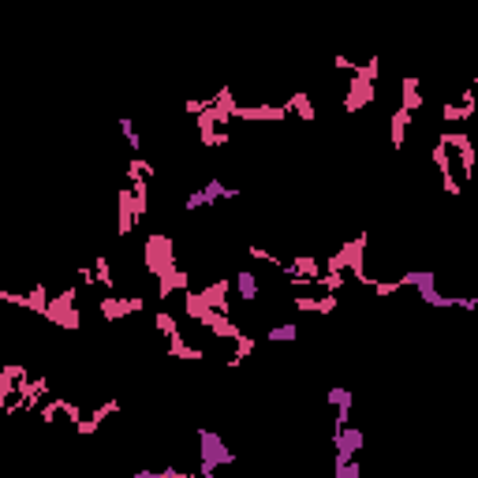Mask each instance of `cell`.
<instances>
[{
  "label": "cell",
  "instance_id": "1",
  "mask_svg": "<svg viewBox=\"0 0 478 478\" xmlns=\"http://www.w3.org/2000/svg\"><path fill=\"white\" fill-rule=\"evenodd\" d=\"M224 463H236V452L228 449L217 430L198 426V478H213V471Z\"/></svg>",
  "mask_w": 478,
  "mask_h": 478
},
{
  "label": "cell",
  "instance_id": "2",
  "mask_svg": "<svg viewBox=\"0 0 478 478\" xmlns=\"http://www.w3.org/2000/svg\"><path fill=\"white\" fill-rule=\"evenodd\" d=\"M75 303H79V284L64 288L60 296H49L41 318H49L52 325H60V329H79V307H75Z\"/></svg>",
  "mask_w": 478,
  "mask_h": 478
},
{
  "label": "cell",
  "instance_id": "3",
  "mask_svg": "<svg viewBox=\"0 0 478 478\" xmlns=\"http://www.w3.org/2000/svg\"><path fill=\"white\" fill-rule=\"evenodd\" d=\"M363 254H366V232H358L355 239H347V243L329 258V269H352V277L358 284H370V273H366L363 266Z\"/></svg>",
  "mask_w": 478,
  "mask_h": 478
},
{
  "label": "cell",
  "instance_id": "4",
  "mask_svg": "<svg viewBox=\"0 0 478 478\" xmlns=\"http://www.w3.org/2000/svg\"><path fill=\"white\" fill-rule=\"evenodd\" d=\"M146 269H150V273H154V277H161V273H168V269L172 266H176V251H172V239L168 236H150L146 239Z\"/></svg>",
  "mask_w": 478,
  "mask_h": 478
},
{
  "label": "cell",
  "instance_id": "5",
  "mask_svg": "<svg viewBox=\"0 0 478 478\" xmlns=\"http://www.w3.org/2000/svg\"><path fill=\"white\" fill-rule=\"evenodd\" d=\"M232 280L228 277H221V280H213V284H205L202 291H194V299L202 303V307H210V310H221V314H228L232 310Z\"/></svg>",
  "mask_w": 478,
  "mask_h": 478
},
{
  "label": "cell",
  "instance_id": "6",
  "mask_svg": "<svg viewBox=\"0 0 478 478\" xmlns=\"http://www.w3.org/2000/svg\"><path fill=\"white\" fill-rule=\"evenodd\" d=\"M363 444H366L363 430L352 426V422H347V426H340V430H333V449H336V460H355Z\"/></svg>",
  "mask_w": 478,
  "mask_h": 478
},
{
  "label": "cell",
  "instance_id": "7",
  "mask_svg": "<svg viewBox=\"0 0 478 478\" xmlns=\"http://www.w3.org/2000/svg\"><path fill=\"white\" fill-rule=\"evenodd\" d=\"M444 146H456V154H460V165H463V180H471L475 172V143L467 138L463 131H441L437 135Z\"/></svg>",
  "mask_w": 478,
  "mask_h": 478
},
{
  "label": "cell",
  "instance_id": "8",
  "mask_svg": "<svg viewBox=\"0 0 478 478\" xmlns=\"http://www.w3.org/2000/svg\"><path fill=\"white\" fill-rule=\"evenodd\" d=\"M430 157H433V165H437V172H441V187H444V194H452V198H456V194H460V180L452 176V165H449V146H444L441 138L433 143Z\"/></svg>",
  "mask_w": 478,
  "mask_h": 478
},
{
  "label": "cell",
  "instance_id": "9",
  "mask_svg": "<svg viewBox=\"0 0 478 478\" xmlns=\"http://www.w3.org/2000/svg\"><path fill=\"white\" fill-rule=\"evenodd\" d=\"M194 120H198V138H202V146H210V150H213V146H228V143H232V135H228L210 113H198Z\"/></svg>",
  "mask_w": 478,
  "mask_h": 478
},
{
  "label": "cell",
  "instance_id": "10",
  "mask_svg": "<svg viewBox=\"0 0 478 478\" xmlns=\"http://www.w3.org/2000/svg\"><path fill=\"white\" fill-rule=\"evenodd\" d=\"M57 415H68V422H71V426H75V422L82 419V411L75 407L71 400H64V396H52L49 404H45V407L38 411V422H45V426H49V422H57Z\"/></svg>",
  "mask_w": 478,
  "mask_h": 478
},
{
  "label": "cell",
  "instance_id": "11",
  "mask_svg": "<svg viewBox=\"0 0 478 478\" xmlns=\"http://www.w3.org/2000/svg\"><path fill=\"white\" fill-rule=\"evenodd\" d=\"M232 120H288L284 105H236Z\"/></svg>",
  "mask_w": 478,
  "mask_h": 478
},
{
  "label": "cell",
  "instance_id": "12",
  "mask_svg": "<svg viewBox=\"0 0 478 478\" xmlns=\"http://www.w3.org/2000/svg\"><path fill=\"white\" fill-rule=\"evenodd\" d=\"M422 105H426V94L419 90V79L415 75H404L400 79V108H407L415 116V113H422Z\"/></svg>",
  "mask_w": 478,
  "mask_h": 478
},
{
  "label": "cell",
  "instance_id": "13",
  "mask_svg": "<svg viewBox=\"0 0 478 478\" xmlns=\"http://www.w3.org/2000/svg\"><path fill=\"white\" fill-rule=\"evenodd\" d=\"M19 377H27V366H19V363H4V366H0V415H4L8 400L15 396V382H19Z\"/></svg>",
  "mask_w": 478,
  "mask_h": 478
},
{
  "label": "cell",
  "instance_id": "14",
  "mask_svg": "<svg viewBox=\"0 0 478 478\" xmlns=\"http://www.w3.org/2000/svg\"><path fill=\"white\" fill-rule=\"evenodd\" d=\"M146 303L143 299H101L97 303V310H101L105 321H116V318H127V314H138Z\"/></svg>",
  "mask_w": 478,
  "mask_h": 478
},
{
  "label": "cell",
  "instance_id": "15",
  "mask_svg": "<svg viewBox=\"0 0 478 478\" xmlns=\"http://www.w3.org/2000/svg\"><path fill=\"white\" fill-rule=\"evenodd\" d=\"M187 288H191V273H187V269H180V266H172L168 273L157 277V296L161 299H168L172 291H187Z\"/></svg>",
  "mask_w": 478,
  "mask_h": 478
},
{
  "label": "cell",
  "instance_id": "16",
  "mask_svg": "<svg viewBox=\"0 0 478 478\" xmlns=\"http://www.w3.org/2000/svg\"><path fill=\"white\" fill-rule=\"evenodd\" d=\"M113 411H120V400H105V404L97 407L90 419H79V422H75V433H82V437H86V433H97V430H101V422L113 415Z\"/></svg>",
  "mask_w": 478,
  "mask_h": 478
},
{
  "label": "cell",
  "instance_id": "17",
  "mask_svg": "<svg viewBox=\"0 0 478 478\" xmlns=\"http://www.w3.org/2000/svg\"><path fill=\"white\" fill-rule=\"evenodd\" d=\"M396 284H400V288H419V291H426V288H437V273H433V269H404Z\"/></svg>",
  "mask_w": 478,
  "mask_h": 478
},
{
  "label": "cell",
  "instance_id": "18",
  "mask_svg": "<svg viewBox=\"0 0 478 478\" xmlns=\"http://www.w3.org/2000/svg\"><path fill=\"white\" fill-rule=\"evenodd\" d=\"M232 288L239 291V299H243V303H254L258 291H262V284H258V277H254V269H239V273L232 277Z\"/></svg>",
  "mask_w": 478,
  "mask_h": 478
},
{
  "label": "cell",
  "instance_id": "19",
  "mask_svg": "<svg viewBox=\"0 0 478 478\" xmlns=\"http://www.w3.org/2000/svg\"><path fill=\"white\" fill-rule=\"evenodd\" d=\"M288 116H299V120H318V113H314V101L307 90H291V97L284 101Z\"/></svg>",
  "mask_w": 478,
  "mask_h": 478
},
{
  "label": "cell",
  "instance_id": "20",
  "mask_svg": "<svg viewBox=\"0 0 478 478\" xmlns=\"http://www.w3.org/2000/svg\"><path fill=\"white\" fill-rule=\"evenodd\" d=\"M135 228V202H131V187H120V236H131Z\"/></svg>",
  "mask_w": 478,
  "mask_h": 478
},
{
  "label": "cell",
  "instance_id": "21",
  "mask_svg": "<svg viewBox=\"0 0 478 478\" xmlns=\"http://www.w3.org/2000/svg\"><path fill=\"white\" fill-rule=\"evenodd\" d=\"M198 194H202V205H213V202H232V198H236V191H232V187H224L221 180H210L205 187H198Z\"/></svg>",
  "mask_w": 478,
  "mask_h": 478
},
{
  "label": "cell",
  "instance_id": "22",
  "mask_svg": "<svg viewBox=\"0 0 478 478\" xmlns=\"http://www.w3.org/2000/svg\"><path fill=\"white\" fill-rule=\"evenodd\" d=\"M407 124H411V113H407V108H396L393 120H389V138H393L396 150L404 146V138H407Z\"/></svg>",
  "mask_w": 478,
  "mask_h": 478
},
{
  "label": "cell",
  "instance_id": "23",
  "mask_svg": "<svg viewBox=\"0 0 478 478\" xmlns=\"http://www.w3.org/2000/svg\"><path fill=\"white\" fill-rule=\"evenodd\" d=\"M291 303H296L299 310H307V314H333L340 299H336V296H329V299H307V296H296Z\"/></svg>",
  "mask_w": 478,
  "mask_h": 478
},
{
  "label": "cell",
  "instance_id": "24",
  "mask_svg": "<svg viewBox=\"0 0 478 478\" xmlns=\"http://www.w3.org/2000/svg\"><path fill=\"white\" fill-rule=\"evenodd\" d=\"M266 340L269 344H291V340H299V325L296 321H280V325H273V329H266Z\"/></svg>",
  "mask_w": 478,
  "mask_h": 478
},
{
  "label": "cell",
  "instance_id": "25",
  "mask_svg": "<svg viewBox=\"0 0 478 478\" xmlns=\"http://www.w3.org/2000/svg\"><path fill=\"white\" fill-rule=\"evenodd\" d=\"M291 273H303V277H318L321 273V262L314 254H303V258H291V262H284Z\"/></svg>",
  "mask_w": 478,
  "mask_h": 478
},
{
  "label": "cell",
  "instance_id": "26",
  "mask_svg": "<svg viewBox=\"0 0 478 478\" xmlns=\"http://www.w3.org/2000/svg\"><path fill=\"white\" fill-rule=\"evenodd\" d=\"M168 355H172V358H202L198 347H191L180 333H176V336H168Z\"/></svg>",
  "mask_w": 478,
  "mask_h": 478
},
{
  "label": "cell",
  "instance_id": "27",
  "mask_svg": "<svg viewBox=\"0 0 478 478\" xmlns=\"http://www.w3.org/2000/svg\"><path fill=\"white\" fill-rule=\"evenodd\" d=\"M154 176H157L154 161H146V157H138V154H135V161L127 165V180H154Z\"/></svg>",
  "mask_w": 478,
  "mask_h": 478
},
{
  "label": "cell",
  "instance_id": "28",
  "mask_svg": "<svg viewBox=\"0 0 478 478\" xmlns=\"http://www.w3.org/2000/svg\"><path fill=\"white\" fill-rule=\"evenodd\" d=\"M45 303H49V288L45 284H34L27 291V310L30 314H45Z\"/></svg>",
  "mask_w": 478,
  "mask_h": 478
},
{
  "label": "cell",
  "instance_id": "29",
  "mask_svg": "<svg viewBox=\"0 0 478 478\" xmlns=\"http://www.w3.org/2000/svg\"><path fill=\"white\" fill-rule=\"evenodd\" d=\"M475 108H478V105H456V101H444V105H441V116H444V120H475Z\"/></svg>",
  "mask_w": 478,
  "mask_h": 478
},
{
  "label": "cell",
  "instance_id": "30",
  "mask_svg": "<svg viewBox=\"0 0 478 478\" xmlns=\"http://www.w3.org/2000/svg\"><path fill=\"white\" fill-rule=\"evenodd\" d=\"M120 135H124V143L131 146L135 154H138V150H143V135L135 131V120H120Z\"/></svg>",
  "mask_w": 478,
  "mask_h": 478
},
{
  "label": "cell",
  "instance_id": "31",
  "mask_svg": "<svg viewBox=\"0 0 478 478\" xmlns=\"http://www.w3.org/2000/svg\"><path fill=\"white\" fill-rule=\"evenodd\" d=\"M247 254L254 258V262H269V266H277V269H284V258H277L273 251H266V247H258V243H251L247 247Z\"/></svg>",
  "mask_w": 478,
  "mask_h": 478
},
{
  "label": "cell",
  "instance_id": "32",
  "mask_svg": "<svg viewBox=\"0 0 478 478\" xmlns=\"http://www.w3.org/2000/svg\"><path fill=\"white\" fill-rule=\"evenodd\" d=\"M94 277H97V284L101 288H113L116 280H113V269H108V258L105 254H97V262H94Z\"/></svg>",
  "mask_w": 478,
  "mask_h": 478
},
{
  "label": "cell",
  "instance_id": "33",
  "mask_svg": "<svg viewBox=\"0 0 478 478\" xmlns=\"http://www.w3.org/2000/svg\"><path fill=\"white\" fill-rule=\"evenodd\" d=\"M154 321H157V329L165 333V340H168V336H176V333H180V321L172 318L168 310H157V318H154Z\"/></svg>",
  "mask_w": 478,
  "mask_h": 478
},
{
  "label": "cell",
  "instance_id": "34",
  "mask_svg": "<svg viewBox=\"0 0 478 478\" xmlns=\"http://www.w3.org/2000/svg\"><path fill=\"white\" fill-rule=\"evenodd\" d=\"M329 404L333 407H352L355 404V393H352V389H329Z\"/></svg>",
  "mask_w": 478,
  "mask_h": 478
},
{
  "label": "cell",
  "instance_id": "35",
  "mask_svg": "<svg viewBox=\"0 0 478 478\" xmlns=\"http://www.w3.org/2000/svg\"><path fill=\"white\" fill-rule=\"evenodd\" d=\"M370 288H374V296H382V299H389V296H396V291H400L396 280H370Z\"/></svg>",
  "mask_w": 478,
  "mask_h": 478
},
{
  "label": "cell",
  "instance_id": "36",
  "mask_svg": "<svg viewBox=\"0 0 478 478\" xmlns=\"http://www.w3.org/2000/svg\"><path fill=\"white\" fill-rule=\"evenodd\" d=\"M205 105H210V97H191V101L183 105V113H187V116H198V113H205Z\"/></svg>",
  "mask_w": 478,
  "mask_h": 478
},
{
  "label": "cell",
  "instance_id": "37",
  "mask_svg": "<svg viewBox=\"0 0 478 478\" xmlns=\"http://www.w3.org/2000/svg\"><path fill=\"white\" fill-rule=\"evenodd\" d=\"M333 68H336V71H347V75H352V71L358 68V60H347V57H340V52H336V57H333Z\"/></svg>",
  "mask_w": 478,
  "mask_h": 478
},
{
  "label": "cell",
  "instance_id": "38",
  "mask_svg": "<svg viewBox=\"0 0 478 478\" xmlns=\"http://www.w3.org/2000/svg\"><path fill=\"white\" fill-rule=\"evenodd\" d=\"M94 284H97L94 269H79V288H94Z\"/></svg>",
  "mask_w": 478,
  "mask_h": 478
},
{
  "label": "cell",
  "instance_id": "39",
  "mask_svg": "<svg viewBox=\"0 0 478 478\" xmlns=\"http://www.w3.org/2000/svg\"><path fill=\"white\" fill-rule=\"evenodd\" d=\"M347 422H352V407H336V430L347 426Z\"/></svg>",
  "mask_w": 478,
  "mask_h": 478
},
{
  "label": "cell",
  "instance_id": "40",
  "mask_svg": "<svg viewBox=\"0 0 478 478\" xmlns=\"http://www.w3.org/2000/svg\"><path fill=\"white\" fill-rule=\"evenodd\" d=\"M452 307H460V310H478V299H452Z\"/></svg>",
  "mask_w": 478,
  "mask_h": 478
}]
</instances>
